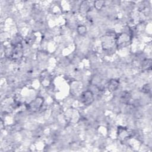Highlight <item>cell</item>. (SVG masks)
<instances>
[{
    "mask_svg": "<svg viewBox=\"0 0 152 152\" xmlns=\"http://www.w3.org/2000/svg\"><path fill=\"white\" fill-rule=\"evenodd\" d=\"M43 103V99L42 97H37L28 104V108L31 111L36 112L42 107Z\"/></svg>",
    "mask_w": 152,
    "mask_h": 152,
    "instance_id": "2",
    "label": "cell"
},
{
    "mask_svg": "<svg viewBox=\"0 0 152 152\" xmlns=\"http://www.w3.org/2000/svg\"><path fill=\"white\" fill-rule=\"evenodd\" d=\"M129 42H130L129 36L125 33H122L117 38L116 43L118 44V47L119 46L124 47L125 46H127Z\"/></svg>",
    "mask_w": 152,
    "mask_h": 152,
    "instance_id": "3",
    "label": "cell"
},
{
    "mask_svg": "<svg viewBox=\"0 0 152 152\" xmlns=\"http://www.w3.org/2000/svg\"><path fill=\"white\" fill-rule=\"evenodd\" d=\"M78 30H80V31H78V32L80 34H81V35L85 34L86 32V28L83 26H79L78 27Z\"/></svg>",
    "mask_w": 152,
    "mask_h": 152,
    "instance_id": "7",
    "label": "cell"
},
{
    "mask_svg": "<svg viewBox=\"0 0 152 152\" xmlns=\"http://www.w3.org/2000/svg\"><path fill=\"white\" fill-rule=\"evenodd\" d=\"M104 4V1H96L94 2V7H96V8L97 9H101L103 5Z\"/></svg>",
    "mask_w": 152,
    "mask_h": 152,
    "instance_id": "6",
    "label": "cell"
},
{
    "mask_svg": "<svg viewBox=\"0 0 152 152\" xmlns=\"http://www.w3.org/2000/svg\"><path fill=\"white\" fill-rule=\"evenodd\" d=\"M119 82L115 79H112L108 83V89L111 91H115L119 87Z\"/></svg>",
    "mask_w": 152,
    "mask_h": 152,
    "instance_id": "5",
    "label": "cell"
},
{
    "mask_svg": "<svg viewBox=\"0 0 152 152\" xmlns=\"http://www.w3.org/2000/svg\"><path fill=\"white\" fill-rule=\"evenodd\" d=\"M23 55V50H22V46L21 44L17 43L16 44L12 50V53H11V57L14 59H19Z\"/></svg>",
    "mask_w": 152,
    "mask_h": 152,
    "instance_id": "4",
    "label": "cell"
},
{
    "mask_svg": "<svg viewBox=\"0 0 152 152\" xmlns=\"http://www.w3.org/2000/svg\"><path fill=\"white\" fill-rule=\"evenodd\" d=\"M81 102L85 105L91 104L94 100V96L93 93L90 90L84 91L80 97Z\"/></svg>",
    "mask_w": 152,
    "mask_h": 152,
    "instance_id": "1",
    "label": "cell"
}]
</instances>
